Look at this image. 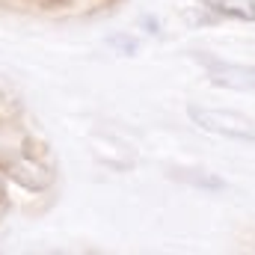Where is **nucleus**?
Instances as JSON below:
<instances>
[{"label":"nucleus","mask_w":255,"mask_h":255,"mask_svg":"<svg viewBox=\"0 0 255 255\" xmlns=\"http://www.w3.org/2000/svg\"><path fill=\"white\" fill-rule=\"evenodd\" d=\"M3 199H6V184H3V172H0V205H3Z\"/></svg>","instance_id":"nucleus-3"},{"label":"nucleus","mask_w":255,"mask_h":255,"mask_svg":"<svg viewBox=\"0 0 255 255\" xmlns=\"http://www.w3.org/2000/svg\"><path fill=\"white\" fill-rule=\"evenodd\" d=\"M208 9L226 15V18H238V21H255V0H205Z\"/></svg>","instance_id":"nucleus-2"},{"label":"nucleus","mask_w":255,"mask_h":255,"mask_svg":"<svg viewBox=\"0 0 255 255\" xmlns=\"http://www.w3.org/2000/svg\"><path fill=\"white\" fill-rule=\"evenodd\" d=\"M190 119L199 128L220 133V136H232V139H255V122L250 116L238 113V110H217V107H187Z\"/></svg>","instance_id":"nucleus-1"}]
</instances>
